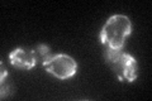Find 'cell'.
I'll return each instance as SVG.
<instances>
[{
  "label": "cell",
  "mask_w": 152,
  "mask_h": 101,
  "mask_svg": "<svg viewBox=\"0 0 152 101\" xmlns=\"http://www.w3.org/2000/svg\"><path fill=\"white\" fill-rule=\"evenodd\" d=\"M132 33V23L123 14H115L108 19L103 25L99 39L107 48L122 51L127 38Z\"/></svg>",
  "instance_id": "cell-1"
},
{
  "label": "cell",
  "mask_w": 152,
  "mask_h": 101,
  "mask_svg": "<svg viewBox=\"0 0 152 101\" xmlns=\"http://www.w3.org/2000/svg\"><path fill=\"white\" fill-rule=\"evenodd\" d=\"M104 57L112 71L122 82H126V81L133 82L138 77V65H137L136 58L131 54L124 53L122 51L105 48Z\"/></svg>",
  "instance_id": "cell-2"
},
{
  "label": "cell",
  "mask_w": 152,
  "mask_h": 101,
  "mask_svg": "<svg viewBox=\"0 0 152 101\" xmlns=\"http://www.w3.org/2000/svg\"><path fill=\"white\" fill-rule=\"evenodd\" d=\"M43 68L58 80H69L77 72V63L69 54H50L42 62Z\"/></svg>",
  "instance_id": "cell-3"
},
{
  "label": "cell",
  "mask_w": 152,
  "mask_h": 101,
  "mask_svg": "<svg viewBox=\"0 0 152 101\" xmlns=\"http://www.w3.org/2000/svg\"><path fill=\"white\" fill-rule=\"evenodd\" d=\"M50 53V48L46 44H39L36 49H23L17 48L10 52L9 61L10 65L20 70H32L38 62H43Z\"/></svg>",
  "instance_id": "cell-4"
}]
</instances>
